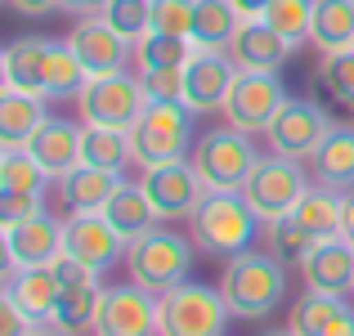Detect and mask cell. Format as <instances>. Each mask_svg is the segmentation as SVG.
<instances>
[{"label":"cell","instance_id":"1","mask_svg":"<svg viewBox=\"0 0 354 336\" xmlns=\"http://www.w3.org/2000/svg\"><path fill=\"white\" fill-rule=\"evenodd\" d=\"M0 72H5V86L41 99H77L86 86V68L72 54V45L50 36H18L0 59Z\"/></svg>","mask_w":354,"mask_h":336},{"label":"cell","instance_id":"2","mask_svg":"<svg viewBox=\"0 0 354 336\" xmlns=\"http://www.w3.org/2000/svg\"><path fill=\"white\" fill-rule=\"evenodd\" d=\"M220 296H225L229 314L247 323H260L287 301V265L269 251L260 256L256 247L242 251V256L225 260V274H220Z\"/></svg>","mask_w":354,"mask_h":336},{"label":"cell","instance_id":"3","mask_svg":"<svg viewBox=\"0 0 354 336\" xmlns=\"http://www.w3.org/2000/svg\"><path fill=\"white\" fill-rule=\"evenodd\" d=\"M260 224L265 220L251 211V202L242 198V193H207V198L198 202V211L189 216V233H193L202 256L234 260V256L256 247Z\"/></svg>","mask_w":354,"mask_h":336},{"label":"cell","instance_id":"4","mask_svg":"<svg viewBox=\"0 0 354 336\" xmlns=\"http://www.w3.org/2000/svg\"><path fill=\"white\" fill-rule=\"evenodd\" d=\"M193 251H198L193 238L153 224L148 233H139V238L126 247L130 283L148 287V292H157V296L171 292V287H180V283H189V269H193V260H198Z\"/></svg>","mask_w":354,"mask_h":336},{"label":"cell","instance_id":"5","mask_svg":"<svg viewBox=\"0 0 354 336\" xmlns=\"http://www.w3.org/2000/svg\"><path fill=\"white\" fill-rule=\"evenodd\" d=\"M193 112L189 104H144L139 121L130 126V153L144 166H166V162H184L193 153Z\"/></svg>","mask_w":354,"mask_h":336},{"label":"cell","instance_id":"6","mask_svg":"<svg viewBox=\"0 0 354 336\" xmlns=\"http://www.w3.org/2000/svg\"><path fill=\"white\" fill-rule=\"evenodd\" d=\"M193 171L202 175L207 193H242V184L251 180V171L260 166V153L251 144V135H242L225 121L220 130H207V135L193 144L189 153Z\"/></svg>","mask_w":354,"mask_h":336},{"label":"cell","instance_id":"7","mask_svg":"<svg viewBox=\"0 0 354 336\" xmlns=\"http://www.w3.org/2000/svg\"><path fill=\"white\" fill-rule=\"evenodd\" d=\"M157 301H162L157 336H225L229 319H234L220 287L207 283H180L171 292H162Z\"/></svg>","mask_w":354,"mask_h":336},{"label":"cell","instance_id":"8","mask_svg":"<svg viewBox=\"0 0 354 336\" xmlns=\"http://www.w3.org/2000/svg\"><path fill=\"white\" fill-rule=\"evenodd\" d=\"M144 86L139 77H126L121 72H104V77H86L77 95V108H81V121L86 126H108V130H130L144 112Z\"/></svg>","mask_w":354,"mask_h":336},{"label":"cell","instance_id":"9","mask_svg":"<svg viewBox=\"0 0 354 336\" xmlns=\"http://www.w3.org/2000/svg\"><path fill=\"white\" fill-rule=\"evenodd\" d=\"M310 193V180H305L301 162H292V157H260V166L251 171V180L242 184V198L251 202V211H256L260 220H283L296 211V202Z\"/></svg>","mask_w":354,"mask_h":336},{"label":"cell","instance_id":"10","mask_svg":"<svg viewBox=\"0 0 354 336\" xmlns=\"http://www.w3.org/2000/svg\"><path fill=\"white\" fill-rule=\"evenodd\" d=\"M332 126H337V121L319 104H310V99H287V104L278 108V117L269 121V130H265L269 153L292 157V162H310V157L319 153V144L332 135Z\"/></svg>","mask_w":354,"mask_h":336},{"label":"cell","instance_id":"11","mask_svg":"<svg viewBox=\"0 0 354 336\" xmlns=\"http://www.w3.org/2000/svg\"><path fill=\"white\" fill-rule=\"evenodd\" d=\"M283 104H287V86L278 81V72H238V81L220 112L242 135H265Z\"/></svg>","mask_w":354,"mask_h":336},{"label":"cell","instance_id":"12","mask_svg":"<svg viewBox=\"0 0 354 336\" xmlns=\"http://www.w3.org/2000/svg\"><path fill=\"white\" fill-rule=\"evenodd\" d=\"M157 314H162V301L148 287L139 283L104 287L90 332L95 336H157Z\"/></svg>","mask_w":354,"mask_h":336},{"label":"cell","instance_id":"13","mask_svg":"<svg viewBox=\"0 0 354 336\" xmlns=\"http://www.w3.org/2000/svg\"><path fill=\"white\" fill-rule=\"evenodd\" d=\"M139 184H144L157 220H189L193 211H198V202L207 198V184L193 171L189 157H184V162H166V166H148Z\"/></svg>","mask_w":354,"mask_h":336},{"label":"cell","instance_id":"14","mask_svg":"<svg viewBox=\"0 0 354 336\" xmlns=\"http://www.w3.org/2000/svg\"><path fill=\"white\" fill-rule=\"evenodd\" d=\"M68 45H72V54L81 59L86 77H104V72H121V68H126V59L135 54V41H126L121 32H113L104 14L77 18V27L68 32Z\"/></svg>","mask_w":354,"mask_h":336},{"label":"cell","instance_id":"15","mask_svg":"<svg viewBox=\"0 0 354 336\" xmlns=\"http://www.w3.org/2000/svg\"><path fill=\"white\" fill-rule=\"evenodd\" d=\"M5 238V265L18 269H36V265H54L63 256V224L45 211L18 220V224H0Z\"/></svg>","mask_w":354,"mask_h":336},{"label":"cell","instance_id":"16","mask_svg":"<svg viewBox=\"0 0 354 336\" xmlns=\"http://www.w3.org/2000/svg\"><path fill=\"white\" fill-rule=\"evenodd\" d=\"M130 242L121 238V233L108 224L104 211H95V216H72L63 220V256L81 260V265H90L95 274H104L113 260L126 256Z\"/></svg>","mask_w":354,"mask_h":336},{"label":"cell","instance_id":"17","mask_svg":"<svg viewBox=\"0 0 354 336\" xmlns=\"http://www.w3.org/2000/svg\"><path fill=\"white\" fill-rule=\"evenodd\" d=\"M234 81H238V63L229 59V50H198L184 68V104L193 112H216L225 108Z\"/></svg>","mask_w":354,"mask_h":336},{"label":"cell","instance_id":"18","mask_svg":"<svg viewBox=\"0 0 354 336\" xmlns=\"http://www.w3.org/2000/svg\"><path fill=\"white\" fill-rule=\"evenodd\" d=\"M287 328L296 336H354V310L346 296L301 292L287 310Z\"/></svg>","mask_w":354,"mask_h":336},{"label":"cell","instance_id":"19","mask_svg":"<svg viewBox=\"0 0 354 336\" xmlns=\"http://www.w3.org/2000/svg\"><path fill=\"white\" fill-rule=\"evenodd\" d=\"M301 274L310 292H332V296H350L354 287V242L346 233L314 242V251L301 260Z\"/></svg>","mask_w":354,"mask_h":336},{"label":"cell","instance_id":"20","mask_svg":"<svg viewBox=\"0 0 354 336\" xmlns=\"http://www.w3.org/2000/svg\"><path fill=\"white\" fill-rule=\"evenodd\" d=\"M59 292H63V283H59V274H54V265H36V269L5 265V287H0V296L18 301L36 323H50L54 319Z\"/></svg>","mask_w":354,"mask_h":336},{"label":"cell","instance_id":"21","mask_svg":"<svg viewBox=\"0 0 354 336\" xmlns=\"http://www.w3.org/2000/svg\"><path fill=\"white\" fill-rule=\"evenodd\" d=\"M287 54H292V45L265 18H242L238 36L229 41V59L238 63V72H278Z\"/></svg>","mask_w":354,"mask_h":336},{"label":"cell","instance_id":"22","mask_svg":"<svg viewBox=\"0 0 354 336\" xmlns=\"http://www.w3.org/2000/svg\"><path fill=\"white\" fill-rule=\"evenodd\" d=\"M121 171H104V166H86L81 162L77 171H68L59 180V202L72 211V216H95V211H104L108 202L117 198L121 189Z\"/></svg>","mask_w":354,"mask_h":336},{"label":"cell","instance_id":"23","mask_svg":"<svg viewBox=\"0 0 354 336\" xmlns=\"http://www.w3.org/2000/svg\"><path fill=\"white\" fill-rule=\"evenodd\" d=\"M27 153H32L36 162L45 166V175H50V180H63L68 171H77V166H81V126L50 117V121H45V126L32 135Z\"/></svg>","mask_w":354,"mask_h":336},{"label":"cell","instance_id":"24","mask_svg":"<svg viewBox=\"0 0 354 336\" xmlns=\"http://www.w3.org/2000/svg\"><path fill=\"white\" fill-rule=\"evenodd\" d=\"M45 121H50V112H45L41 95H27V90L5 86V95H0V144L5 148H27Z\"/></svg>","mask_w":354,"mask_h":336},{"label":"cell","instance_id":"25","mask_svg":"<svg viewBox=\"0 0 354 336\" xmlns=\"http://www.w3.org/2000/svg\"><path fill=\"white\" fill-rule=\"evenodd\" d=\"M310 171L314 184H323V189H354V126H332V135L310 157Z\"/></svg>","mask_w":354,"mask_h":336},{"label":"cell","instance_id":"26","mask_svg":"<svg viewBox=\"0 0 354 336\" xmlns=\"http://www.w3.org/2000/svg\"><path fill=\"white\" fill-rule=\"evenodd\" d=\"M292 220L301 224L305 233H314L319 242L337 238V233H346V193H341V189H323V184H310V193L296 202Z\"/></svg>","mask_w":354,"mask_h":336},{"label":"cell","instance_id":"27","mask_svg":"<svg viewBox=\"0 0 354 336\" xmlns=\"http://www.w3.org/2000/svg\"><path fill=\"white\" fill-rule=\"evenodd\" d=\"M242 14L234 0H193V45L198 50H229Z\"/></svg>","mask_w":354,"mask_h":336},{"label":"cell","instance_id":"28","mask_svg":"<svg viewBox=\"0 0 354 336\" xmlns=\"http://www.w3.org/2000/svg\"><path fill=\"white\" fill-rule=\"evenodd\" d=\"M310 41L319 45V54L354 50V0H319L314 5Z\"/></svg>","mask_w":354,"mask_h":336},{"label":"cell","instance_id":"29","mask_svg":"<svg viewBox=\"0 0 354 336\" xmlns=\"http://www.w3.org/2000/svg\"><path fill=\"white\" fill-rule=\"evenodd\" d=\"M104 216H108V224H113L126 242H135L139 233H148L157 224V211H153V202H148L144 184H121L117 198L104 207Z\"/></svg>","mask_w":354,"mask_h":336},{"label":"cell","instance_id":"30","mask_svg":"<svg viewBox=\"0 0 354 336\" xmlns=\"http://www.w3.org/2000/svg\"><path fill=\"white\" fill-rule=\"evenodd\" d=\"M45 166L27 148H5L0 157V198H45Z\"/></svg>","mask_w":354,"mask_h":336},{"label":"cell","instance_id":"31","mask_svg":"<svg viewBox=\"0 0 354 336\" xmlns=\"http://www.w3.org/2000/svg\"><path fill=\"white\" fill-rule=\"evenodd\" d=\"M81 162L104 166V171H121L126 162H135L130 130H108V126H86L81 121Z\"/></svg>","mask_w":354,"mask_h":336},{"label":"cell","instance_id":"32","mask_svg":"<svg viewBox=\"0 0 354 336\" xmlns=\"http://www.w3.org/2000/svg\"><path fill=\"white\" fill-rule=\"evenodd\" d=\"M193 54H198V45H193L189 36L148 32L144 41H135V63H139V72H153V68H189Z\"/></svg>","mask_w":354,"mask_h":336},{"label":"cell","instance_id":"33","mask_svg":"<svg viewBox=\"0 0 354 336\" xmlns=\"http://www.w3.org/2000/svg\"><path fill=\"white\" fill-rule=\"evenodd\" d=\"M99 296H104V287H99V283H72V287H63L50 323H54V328H63V332L90 328V323H95V310H99Z\"/></svg>","mask_w":354,"mask_h":336},{"label":"cell","instance_id":"34","mask_svg":"<svg viewBox=\"0 0 354 336\" xmlns=\"http://www.w3.org/2000/svg\"><path fill=\"white\" fill-rule=\"evenodd\" d=\"M314 5H319V0H274V5L265 9V23L274 27V32H278V36H283V41L296 50L301 41H310Z\"/></svg>","mask_w":354,"mask_h":336},{"label":"cell","instance_id":"35","mask_svg":"<svg viewBox=\"0 0 354 336\" xmlns=\"http://www.w3.org/2000/svg\"><path fill=\"white\" fill-rule=\"evenodd\" d=\"M265 242H269V251H274L283 265H287V260H296V265H301V260L314 251V242H319V238H314V233H305L292 216H283V220H269L265 224Z\"/></svg>","mask_w":354,"mask_h":336},{"label":"cell","instance_id":"36","mask_svg":"<svg viewBox=\"0 0 354 336\" xmlns=\"http://www.w3.org/2000/svg\"><path fill=\"white\" fill-rule=\"evenodd\" d=\"M104 18L126 41H144V36L153 32V0H108Z\"/></svg>","mask_w":354,"mask_h":336},{"label":"cell","instance_id":"37","mask_svg":"<svg viewBox=\"0 0 354 336\" xmlns=\"http://www.w3.org/2000/svg\"><path fill=\"white\" fill-rule=\"evenodd\" d=\"M319 86L328 90L341 108L354 112V50L323 54V63H319Z\"/></svg>","mask_w":354,"mask_h":336},{"label":"cell","instance_id":"38","mask_svg":"<svg viewBox=\"0 0 354 336\" xmlns=\"http://www.w3.org/2000/svg\"><path fill=\"white\" fill-rule=\"evenodd\" d=\"M144 86L148 104H184V68H153V72H135Z\"/></svg>","mask_w":354,"mask_h":336},{"label":"cell","instance_id":"39","mask_svg":"<svg viewBox=\"0 0 354 336\" xmlns=\"http://www.w3.org/2000/svg\"><path fill=\"white\" fill-rule=\"evenodd\" d=\"M153 32L193 41V0H153Z\"/></svg>","mask_w":354,"mask_h":336},{"label":"cell","instance_id":"40","mask_svg":"<svg viewBox=\"0 0 354 336\" xmlns=\"http://www.w3.org/2000/svg\"><path fill=\"white\" fill-rule=\"evenodd\" d=\"M36 328V319L23 310L18 301H9V296H0V336H27Z\"/></svg>","mask_w":354,"mask_h":336},{"label":"cell","instance_id":"41","mask_svg":"<svg viewBox=\"0 0 354 336\" xmlns=\"http://www.w3.org/2000/svg\"><path fill=\"white\" fill-rule=\"evenodd\" d=\"M54 274H59L63 287H72V283H99L95 269L81 265V260H72V256H59V260H54Z\"/></svg>","mask_w":354,"mask_h":336},{"label":"cell","instance_id":"42","mask_svg":"<svg viewBox=\"0 0 354 336\" xmlns=\"http://www.w3.org/2000/svg\"><path fill=\"white\" fill-rule=\"evenodd\" d=\"M36 211H45L41 198H0V224H18V220L36 216Z\"/></svg>","mask_w":354,"mask_h":336},{"label":"cell","instance_id":"43","mask_svg":"<svg viewBox=\"0 0 354 336\" xmlns=\"http://www.w3.org/2000/svg\"><path fill=\"white\" fill-rule=\"evenodd\" d=\"M9 5H14L18 14L36 18V14H50V9H63V0H9Z\"/></svg>","mask_w":354,"mask_h":336},{"label":"cell","instance_id":"44","mask_svg":"<svg viewBox=\"0 0 354 336\" xmlns=\"http://www.w3.org/2000/svg\"><path fill=\"white\" fill-rule=\"evenodd\" d=\"M104 5H108V0H63V9H68V14H77V18L104 14Z\"/></svg>","mask_w":354,"mask_h":336},{"label":"cell","instance_id":"45","mask_svg":"<svg viewBox=\"0 0 354 336\" xmlns=\"http://www.w3.org/2000/svg\"><path fill=\"white\" fill-rule=\"evenodd\" d=\"M234 5H238L242 18H265V9L274 5V0H234Z\"/></svg>","mask_w":354,"mask_h":336},{"label":"cell","instance_id":"46","mask_svg":"<svg viewBox=\"0 0 354 336\" xmlns=\"http://www.w3.org/2000/svg\"><path fill=\"white\" fill-rule=\"evenodd\" d=\"M346 238L354 242V189L346 193Z\"/></svg>","mask_w":354,"mask_h":336},{"label":"cell","instance_id":"47","mask_svg":"<svg viewBox=\"0 0 354 336\" xmlns=\"http://www.w3.org/2000/svg\"><path fill=\"white\" fill-rule=\"evenodd\" d=\"M27 336H72V332H63V328H54V323H36Z\"/></svg>","mask_w":354,"mask_h":336},{"label":"cell","instance_id":"48","mask_svg":"<svg viewBox=\"0 0 354 336\" xmlns=\"http://www.w3.org/2000/svg\"><path fill=\"white\" fill-rule=\"evenodd\" d=\"M260 336H296L292 328H283V332H260Z\"/></svg>","mask_w":354,"mask_h":336},{"label":"cell","instance_id":"49","mask_svg":"<svg viewBox=\"0 0 354 336\" xmlns=\"http://www.w3.org/2000/svg\"><path fill=\"white\" fill-rule=\"evenodd\" d=\"M350 296H354V287H350Z\"/></svg>","mask_w":354,"mask_h":336}]
</instances>
